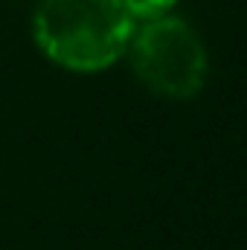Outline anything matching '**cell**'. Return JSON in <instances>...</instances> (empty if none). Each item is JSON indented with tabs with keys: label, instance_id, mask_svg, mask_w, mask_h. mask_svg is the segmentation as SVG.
<instances>
[{
	"label": "cell",
	"instance_id": "2",
	"mask_svg": "<svg viewBox=\"0 0 247 250\" xmlns=\"http://www.w3.org/2000/svg\"><path fill=\"white\" fill-rule=\"evenodd\" d=\"M131 67L140 82L169 99H192L206 82V50L198 32L172 15L143 21L128 41Z\"/></svg>",
	"mask_w": 247,
	"mask_h": 250
},
{
	"label": "cell",
	"instance_id": "1",
	"mask_svg": "<svg viewBox=\"0 0 247 250\" xmlns=\"http://www.w3.org/2000/svg\"><path fill=\"white\" fill-rule=\"evenodd\" d=\"M134 18L123 0H41L32 18L38 50L73 73H99L123 59Z\"/></svg>",
	"mask_w": 247,
	"mask_h": 250
},
{
	"label": "cell",
	"instance_id": "3",
	"mask_svg": "<svg viewBox=\"0 0 247 250\" xmlns=\"http://www.w3.org/2000/svg\"><path fill=\"white\" fill-rule=\"evenodd\" d=\"M123 3L134 21H154V18L169 15V9L178 0H123Z\"/></svg>",
	"mask_w": 247,
	"mask_h": 250
}]
</instances>
